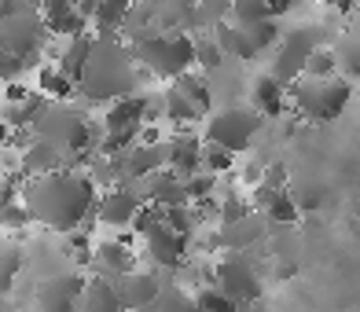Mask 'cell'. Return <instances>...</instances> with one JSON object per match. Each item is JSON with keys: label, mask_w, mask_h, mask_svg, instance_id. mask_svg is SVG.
I'll return each mask as SVG.
<instances>
[{"label": "cell", "mask_w": 360, "mask_h": 312, "mask_svg": "<svg viewBox=\"0 0 360 312\" xmlns=\"http://www.w3.org/2000/svg\"><path fill=\"white\" fill-rule=\"evenodd\" d=\"M261 129H265V118L250 103H224L202 118L199 136H202V143L221 147L228 155H243V151H250V143L257 140Z\"/></svg>", "instance_id": "obj_6"}, {"label": "cell", "mask_w": 360, "mask_h": 312, "mask_svg": "<svg viewBox=\"0 0 360 312\" xmlns=\"http://www.w3.org/2000/svg\"><path fill=\"white\" fill-rule=\"evenodd\" d=\"M236 312H272V308L265 305V298H261V301H250V305H239Z\"/></svg>", "instance_id": "obj_39"}, {"label": "cell", "mask_w": 360, "mask_h": 312, "mask_svg": "<svg viewBox=\"0 0 360 312\" xmlns=\"http://www.w3.org/2000/svg\"><path fill=\"white\" fill-rule=\"evenodd\" d=\"M30 133L56 143L63 155L74 158L77 169H85L81 162H89L96 155V143H100V122H92L85 103H41Z\"/></svg>", "instance_id": "obj_3"}, {"label": "cell", "mask_w": 360, "mask_h": 312, "mask_svg": "<svg viewBox=\"0 0 360 312\" xmlns=\"http://www.w3.org/2000/svg\"><path fill=\"white\" fill-rule=\"evenodd\" d=\"M26 67H30V63L15 59V56H8V52H0V85H15V81H22Z\"/></svg>", "instance_id": "obj_37"}, {"label": "cell", "mask_w": 360, "mask_h": 312, "mask_svg": "<svg viewBox=\"0 0 360 312\" xmlns=\"http://www.w3.org/2000/svg\"><path fill=\"white\" fill-rule=\"evenodd\" d=\"M214 287L239 308L261 301L265 279H261V265L250 254H214Z\"/></svg>", "instance_id": "obj_8"}, {"label": "cell", "mask_w": 360, "mask_h": 312, "mask_svg": "<svg viewBox=\"0 0 360 312\" xmlns=\"http://www.w3.org/2000/svg\"><path fill=\"white\" fill-rule=\"evenodd\" d=\"M269 19H276V15H272V4H265V0H236L232 4V22L254 26V22H269Z\"/></svg>", "instance_id": "obj_32"}, {"label": "cell", "mask_w": 360, "mask_h": 312, "mask_svg": "<svg viewBox=\"0 0 360 312\" xmlns=\"http://www.w3.org/2000/svg\"><path fill=\"white\" fill-rule=\"evenodd\" d=\"M140 63L133 56L122 37H96L92 41V56H89V67L85 77L77 85V100L85 107H110L125 100V96H136L140 89Z\"/></svg>", "instance_id": "obj_2"}, {"label": "cell", "mask_w": 360, "mask_h": 312, "mask_svg": "<svg viewBox=\"0 0 360 312\" xmlns=\"http://www.w3.org/2000/svg\"><path fill=\"white\" fill-rule=\"evenodd\" d=\"M92 275H103V279H122L129 275L136 265V254H133V246H129L125 235H103V239H96L92 246Z\"/></svg>", "instance_id": "obj_16"}, {"label": "cell", "mask_w": 360, "mask_h": 312, "mask_svg": "<svg viewBox=\"0 0 360 312\" xmlns=\"http://www.w3.org/2000/svg\"><path fill=\"white\" fill-rule=\"evenodd\" d=\"M265 221H280V224H294V221H298V206H294L290 191L276 195V202L265 209Z\"/></svg>", "instance_id": "obj_36"}, {"label": "cell", "mask_w": 360, "mask_h": 312, "mask_svg": "<svg viewBox=\"0 0 360 312\" xmlns=\"http://www.w3.org/2000/svg\"><path fill=\"white\" fill-rule=\"evenodd\" d=\"M151 312H202V308H199V301H195V294L169 275L166 283H162V294H158Z\"/></svg>", "instance_id": "obj_27"}, {"label": "cell", "mask_w": 360, "mask_h": 312, "mask_svg": "<svg viewBox=\"0 0 360 312\" xmlns=\"http://www.w3.org/2000/svg\"><path fill=\"white\" fill-rule=\"evenodd\" d=\"M294 275V261H276V279H290Z\"/></svg>", "instance_id": "obj_38"}, {"label": "cell", "mask_w": 360, "mask_h": 312, "mask_svg": "<svg viewBox=\"0 0 360 312\" xmlns=\"http://www.w3.org/2000/svg\"><path fill=\"white\" fill-rule=\"evenodd\" d=\"M316 34L309 26H290L283 30V37L280 44L272 48V63H269V74L280 81V85H294L298 77H305V67H309V59H313L316 52Z\"/></svg>", "instance_id": "obj_9"}, {"label": "cell", "mask_w": 360, "mask_h": 312, "mask_svg": "<svg viewBox=\"0 0 360 312\" xmlns=\"http://www.w3.org/2000/svg\"><path fill=\"white\" fill-rule=\"evenodd\" d=\"M265 232H269V221L261 213H247V217H239L232 224L214 228V250L217 254H250L265 239Z\"/></svg>", "instance_id": "obj_15"}, {"label": "cell", "mask_w": 360, "mask_h": 312, "mask_svg": "<svg viewBox=\"0 0 360 312\" xmlns=\"http://www.w3.org/2000/svg\"><path fill=\"white\" fill-rule=\"evenodd\" d=\"M85 283H89V275H81L77 268L44 275L34 287V312H77Z\"/></svg>", "instance_id": "obj_12"}, {"label": "cell", "mask_w": 360, "mask_h": 312, "mask_svg": "<svg viewBox=\"0 0 360 312\" xmlns=\"http://www.w3.org/2000/svg\"><path fill=\"white\" fill-rule=\"evenodd\" d=\"M37 96L44 103H74L77 100V85L63 77L52 63H44V67H37Z\"/></svg>", "instance_id": "obj_23"}, {"label": "cell", "mask_w": 360, "mask_h": 312, "mask_svg": "<svg viewBox=\"0 0 360 312\" xmlns=\"http://www.w3.org/2000/svg\"><path fill=\"white\" fill-rule=\"evenodd\" d=\"M169 89L184 96V100H188L191 107H199V114H202V118H206L210 110H214V96H210V81H206V74H199V70H191V74H184V77H176Z\"/></svg>", "instance_id": "obj_24"}, {"label": "cell", "mask_w": 360, "mask_h": 312, "mask_svg": "<svg viewBox=\"0 0 360 312\" xmlns=\"http://www.w3.org/2000/svg\"><path fill=\"white\" fill-rule=\"evenodd\" d=\"M41 19L48 26V34L56 41H70V37H85L92 34V19L77 4H67V0H52V4H41Z\"/></svg>", "instance_id": "obj_17"}, {"label": "cell", "mask_w": 360, "mask_h": 312, "mask_svg": "<svg viewBox=\"0 0 360 312\" xmlns=\"http://www.w3.org/2000/svg\"><path fill=\"white\" fill-rule=\"evenodd\" d=\"M59 169H77V166H74V158L63 155L56 143L26 133L22 147H19V173L30 180V176H44V173H59Z\"/></svg>", "instance_id": "obj_14"}, {"label": "cell", "mask_w": 360, "mask_h": 312, "mask_svg": "<svg viewBox=\"0 0 360 312\" xmlns=\"http://www.w3.org/2000/svg\"><path fill=\"white\" fill-rule=\"evenodd\" d=\"M202 169L210 173V176H228V173H232L236 169V155H228V151H221V147H202Z\"/></svg>", "instance_id": "obj_33"}, {"label": "cell", "mask_w": 360, "mask_h": 312, "mask_svg": "<svg viewBox=\"0 0 360 312\" xmlns=\"http://www.w3.org/2000/svg\"><path fill=\"white\" fill-rule=\"evenodd\" d=\"M19 202L26 206L30 221L52 235H74L85 232L92 221L100 188L92 184L85 169H59L44 176H30L19 188Z\"/></svg>", "instance_id": "obj_1"}, {"label": "cell", "mask_w": 360, "mask_h": 312, "mask_svg": "<svg viewBox=\"0 0 360 312\" xmlns=\"http://www.w3.org/2000/svg\"><path fill=\"white\" fill-rule=\"evenodd\" d=\"M224 52H221V44L214 34H195V70L199 74H214L224 67Z\"/></svg>", "instance_id": "obj_28"}, {"label": "cell", "mask_w": 360, "mask_h": 312, "mask_svg": "<svg viewBox=\"0 0 360 312\" xmlns=\"http://www.w3.org/2000/svg\"><path fill=\"white\" fill-rule=\"evenodd\" d=\"M22 265H26L22 246L15 242V239H0V301H4L8 294L15 290V279H19Z\"/></svg>", "instance_id": "obj_25"}, {"label": "cell", "mask_w": 360, "mask_h": 312, "mask_svg": "<svg viewBox=\"0 0 360 312\" xmlns=\"http://www.w3.org/2000/svg\"><path fill=\"white\" fill-rule=\"evenodd\" d=\"M184 188H188V202H191V206H199V202H206V199H217L221 180H217V176H210L206 169H199V173L184 176Z\"/></svg>", "instance_id": "obj_31"}, {"label": "cell", "mask_w": 360, "mask_h": 312, "mask_svg": "<svg viewBox=\"0 0 360 312\" xmlns=\"http://www.w3.org/2000/svg\"><path fill=\"white\" fill-rule=\"evenodd\" d=\"M202 136L199 129H184V133H169L166 136V169L191 176L202 169Z\"/></svg>", "instance_id": "obj_18"}, {"label": "cell", "mask_w": 360, "mask_h": 312, "mask_svg": "<svg viewBox=\"0 0 360 312\" xmlns=\"http://www.w3.org/2000/svg\"><path fill=\"white\" fill-rule=\"evenodd\" d=\"M92 34L85 37H70V41H59L56 44V59H52V67L74 81V85H81V77H85V67H89V56H92Z\"/></svg>", "instance_id": "obj_21"}, {"label": "cell", "mask_w": 360, "mask_h": 312, "mask_svg": "<svg viewBox=\"0 0 360 312\" xmlns=\"http://www.w3.org/2000/svg\"><path fill=\"white\" fill-rule=\"evenodd\" d=\"M335 59H338V74L346 81H360V37L356 34H346L338 44H335Z\"/></svg>", "instance_id": "obj_29"}, {"label": "cell", "mask_w": 360, "mask_h": 312, "mask_svg": "<svg viewBox=\"0 0 360 312\" xmlns=\"http://www.w3.org/2000/svg\"><path fill=\"white\" fill-rule=\"evenodd\" d=\"M11 143V129L4 125V118H0V147H8Z\"/></svg>", "instance_id": "obj_40"}, {"label": "cell", "mask_w": 360, "mask_h": 312, "mask_svg": "<svg viewBox=\"0 0 360 312\" xmlns=\"http://www.w3.org/2000/svg\"><path fill=\"white\" fill-rule=\"evenodd\" d=\"M77 312H125V308H122V298H118V290H114V279L89 275Z\"/></svg>", "instance_id": "obj_22"}, {"label": "cell", "mask_w": 360, "mask_h": 312, "mask_svg": "<svg viewBox=\"0 0 360 312\" xmlns=\"http://www.w3.org/2000/svg\"><path fill=\"white\" fill-rule=\"evenodd\" d=\"M353 81L346 77H298L294 85L287 89L290 96V118H302V122H335L342 110L353 103Z\"/></svg>", "instance_id": "obj_4"}, {"label": "cell", "mask_w": 360, "mask_h": 312, "mask_svg": "<svg viewBox=\"0 0 360 312\" xmlns=\"http://www.w3.org/2000/svg\"><path fill=\"white\" fill-rule=\"evenodd\" d=\"M136 191L143 195L147 206H158V209H176V206H188V188H184V176L173 173V169H162L155 176H147L143 184H136Z\"/></svg>", "instance_id": "obj_19"}, {"label": "cell", "mask_w": 360, "mask_h": 312, "mask_svg": "<svg viewBox=\"0 0 360 312\" xmlns=\"http://www.w3.org/2000/svg\"><path fill=\"white\" fill-rule=\"evenodd\" d=\"M250 107L261 114V118H280V114H287V118H290L287 85H280V81H276L269 70H261L250 81Z\"/></svg>", "instance_id": "obj_20"}, {"label": "cell", "mask_w": 360, "mask_h": 312, "mask_svg": "<svg viewBox=\"0 0 360 312\" xmlns=\"http://www.w3.org/2000/svg\"><path fill=\"white\" fill-rule=\"evenodd\" d=\"M48 41H52V34H48V26L41 19V8L4 4V15H0V52L34 67L48 48Z\"/></svg>", "instance_id": "obj_7"}, {"label": "cell", "mask_w": 360, "mask_h": 312, "mask_svg": "<svg viewBox=\"0 0 360 312\" xmlns=\"http://www.w3.org/2000/svg\"><path fill=\"white\" fill-rule=\"evenodd\" d=\"M140 250H143V257H147V265H151L158 275H173V279H176L180 272H184V265H188L191 239L180 235V232H173V228L162 221V224L151 228V232L140 235Z\"/></svg>", "instance_id": "obj_10"}, {"label": "cell", "mask_w": 360, "mask_h": 312, "mask_svg": "<svg viewBox=\"0 0 360 312\" xmlns=\"http://www.w3.org/2000/svg\"><path fill=\"white\" fill-rule=\"evenodd\" d=\"M305 77H338V59H335V48H316L313 59L305 67Z\"/></svg>", "instance_id": "obj_34"}, {"label": "cell", "mask_w": 360, "mask_h": 312, "mask_svg": "<svg viewBox=\"0 0 360 312\" xmlns=\"http://www.w3.org/2000/svg\"><path fill=\"white\" fill-rule=\"evenodd\" d=\"M4 191H8V169L0 166V199H4Z\"/></svg>", "instance_id": "obj_41"}, {"label": "cell", "mask_w": 360, "mask_h": 312, "mask_svg": "<svg viewBox=\"0 0 360 312\" xmlns=\"http://www.w3.org/2000/svg\"><path fill=\"white\" fill-rule=\"evenodd\" d=\"M191 294H195V301H199V308H202V312H236V305L228 301L214 283H206V287L191 290Z\"/></svg>", "instance_id": "obj_35"}, {"label": "cell", "mask_w": 360, "mask_h": 312, "mask_svg": "<svg viewBox=\"0 0 360 312\" xmlns=\"http://www.w3.org/2000/svg\"><path fill=\"white\" fill-rule=\"evenodd\" d=\"M92 246H96V239H89L85 232L59 235V250H63V257H67V265H74V268H89L92 265Z\"/></svg>", "instance_id": "obj_30"}, {"label": "cell", "mask_w": 360, "mask_h": 312, "mask_svg": "<svg viewBox=\"0 0 360 312\" xmlns=\"http://www.w3.org/2000/svg\"><path fill=\"white\" fill-rule=\"evenodd\" d=\"M140 63L143 74H151L158 81H173L195 70V37L191 34H176V30H155L143 41L129 44Z\"/></svg>", "instance_id": "obj_5"}, {"label": "cell", "mask_w": 360, "mask_h": 312, "mask_svg": "<svg viewBox=\"0 0 360 312\" xmlns=\"http://www.w3.org/2000/svg\"><path fill=\"white\" fill-rule=\"evenodd\" d=\"M30 224H34V221H30L26 206L19 202V188L8 184L4 199H0V232H4V235H22Z\"/></svg>", "instance_id": "obj_26"}, {"label": "cell", "mask_w": 360, "mask_h": 312, "mask_svg": "<svg viewBox=\"0 0 360 312\" xmlns=\"http://www.w3.org/2000/svg\"><path fill=\"white\" fill-rule=\"evenodd\" d=\"M166 279L169 275H158L155 268H133L129 275L114 279V290H118V298H122V308L125 312H151Z\"/></svg>", "instance_id": "obj_13"}, {"label": "cell", "mask_w": 360, "mask_h": 312, "mask_svg": "<svg viewBox=\"0 0 360 312\" xmlns=\"http://www.w3.org/2000/svg\"><path fill=\"white\" fill-rule=\"evenodd\" d=\"M143 206L147 202H143V195L136 188L118 184V188L100 191V202H96L92 221L100 224V228H107V232L125 235V232H133V224H136V217L143 213Z\"/></svg>", "instance_id": "obj_11"}]
</instances>
